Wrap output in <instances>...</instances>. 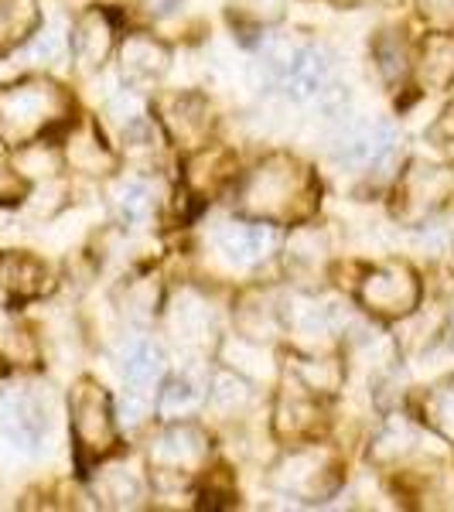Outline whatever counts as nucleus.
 <instances>
[{"label": "nucleus", "instance_id": "nucleus-1", "mask_svg": "<svg viewBox=\"0 0 454 512\" xmlns=\"http://www.w3.org/2000/svg\"><path fill=\"white\" fill-rule=\"evenodd\" d=\"M318 195V178L308 164H301L291 154H274L239 181L236 209L257 222H270V226H294V222L315 216Z\"/></svg>", "mask_w": 454, "mask_h": 512}, {"label": "nucleus", "instance_id": "nucleus-2", "mask_svg": "<svg viewBox=\"0 0 454 512\" xmlns=\"http://www.w3.org/2000/svg\"><path fill=\"white\" fill-rule=\"evenodd\" d=\"M69 96L48 79H24L0 89V137L28 144L69 117Z\"/></svg>", "mask_w": 454, "mask_h": 512}, {"label": "nucleus", "instance_id": "nucleus-3", "mask_svg": "<svg viewBox=\"0 0 454 512\" xmlns=\"http://www.w3.org/2000/svg\"><path fill=\"white\" fill-rule=\"evenodd\" d=\"M263 62L274 79L294 99H311L325 93L335 76V55L325 45H304V41H274L263 52Z\"/></svg>", "mask_w": 454, "mask_h": 512}, {"label": "nucleus", "instance_id": "nucleus-4", "mask_svg": "<svg viewBox=\"0 0 454 512\" xmlns=\"http://www.w3.org/2000/svg\"><path fill=\"white\" fill-rule=\"evenodd\" d=\"M72 441H76L79 465L89 468L117 448V424H113L110 396L96 379H79L72 390Z\"/></svg>", "mask_w": 454, "mask_h": 512}, {"label": "nucleus", "instance_id": "nucleus-5", "mask_svg": "<svg viewBox=\"0 0 454 512\" xmlns=\"http://www.w3.org/2000/svg\"><path fill=\"white\" fill-rule=\"evenodd\" d=\"M270 482H274V489L291 495V499L318 502L328 499L338 489V482H342V461H338L335 451L318 448V444L294 448L291 454H284L277 461Z\"/></svg>", "mask_w": 454, "mask_h": 512}, {"label": "nucleus", "instance_id": "nucleus-6", "mask_svg": "<svg viewBox=\"0 0 454 512\" xmlns=\"http://www.w3.org/2000/svg\"><path fill=\"white\" fill-rule=\"evenodd\" d=\"M209 458V434L198 424H175L161 431L151 441L147 461H151V475L161 485H181L188 475H195Z\"/></svg>", "mask_w": 454, "mask_h": 512}, {"label": "nucleus", "instance_id": "nucleus-7", "mask_svg": "<svg viewBox=\"0 0 454 512\" xmlns=\"http://www.w3.org/2000/svg\"><path fill=\"white\" fill-rule=\"evenodd\" d=\"M359 304L376 318H407L420 304V280L407 263H383L366 270L359 284Z\"/></svg>", "mask_w": 454, "mask_h": 512}, {"label": "nucleus", "instance_id": "nucleus-8", "mask_svg": "<svg viewBox=\"0 0 454 512\" xmlns=\"http://www.w3.org/2000/svg\"><path fill=\"white\" fill-rule=\"evenodd\" d=\"M454 198V175L441 164L410 161L396 185V216L403 222H424Z\"/></svg>", "mask_w": 454, "mask_h": 512}, {"label": "nucleus", "instance_id": "nucleus-9", "mask_svg": "<svg viewBox=\"0 0 454 512\" xmlns=\"http://www.w3.org/2000/svg\"><path fill=\"white\" fill-rule=\"evenodd\" d=\"M396 144V130L386 120H362L352 123L335 147V161L345 168H373L390 158Z\"/></svg>", "mask_w": 454, "mask_h": 512}, {"label": "nucleus", "instance_id": "nucleus-10", "mask_svg": "<svg viewBox=\"0 0 454 512\" xmlns=\"http://www.w3.org/2000/svg\"><path fill=\"white\" fill-rule=\"evenodd\" d=\"M158 113L168 127V134L185 147H198L205 144V134L212 127L209 117V106H205L202 96L195 93H175V96H164L158 103Z\"/></svg>", "mask_w": 454, "mask_h": 512}, {"label": "nucleus", "instance_id": "nucleus-11", "mask_svg": "<svg viewBox=\"0 0 454 512\" xmlns=\"http://www.w3.org/2000/svg\"><path fill=\"white\" fill-rule=\"evenodd\" d=\"M72 59L82 72H99L113 52V21L106 11H86L72 24Z\"/></svg>", "mask_w": 454, "mask_h": 512}, {"label": "nucleus", "instance_id": "nucleus-12", "mask_svg": "<svg viewBox=\"0 0 454 512\" xmlns=\"http://www.w3.org/2000/svg\"><path fill=\"white\" fill-rule=\"evenodd\" d=\"M274 431L277 437H284V441H291V444L311 441V437L321 431V407H318L315 393L297 383L294 393L280 396L277 414H274Z\"/></svg>", "mask_w": 454, "mask_h": 512}, {"label": "nucleus", "instance_id": "nucleus-13", "mask_svg": "<svg viewBox=\"0 0 454 512\" xmlns=\"http://www.w3.org/2000/svg\"><path fill=\"white\" fill-rule=\"evenodd\" d=\"M216 243L239 267H257L274 250V233L270 222H229L216 233Z\"/></svg>", "mask_w": 454, "mask_h": 512}, {"label": "nucleus", "instance_id": "nucleus-14", "mask_svg": "<svg viewBox=\"0 0 454 512\" xmlns=\"http://www.w3.org/2000/svg\"><path fill=\"white\" fill-rule=\"evenodd\" d=\"M120 65H123V79L127 82H134V86H151V82H158L164 72H168L171 52L151 35H130L123 41Z\"/></svg>", "mask_w": 454, "mask_h": 512}, {"label": "nucleus", "instance_id": "nucleus-15", "mask_svg": "<svg viewBox=\"0 0 454 512\" xmlns=\"http://www.w3.org/2000/svg\"><path fill=\"white\" fill-rule=\"evenodd\" d=\"M4 420H7L11 441L24 444V448L41 444V437L48 431V410L41 407V400L35 393H14L11 400L4 403Z\"/></svg>", "mask_w": 454, "mask_h": 512}, {"label": "nucleus", "instance_id": "nucleus-16", "mask_svg": "<svg viewBox=\"0 0 454 512\" xmlns=\"http://www.w3.org/2000/svg\"><path fill=\"white\" fill-rule=\"evenodd\" d=\"M65 158L76 171L82 175H106V171H113V151L103 144V137H99V130L93 123H79L76 130H72L69 144H65Z\"/></svg>", "mask_w": 454, "mask_h": 512}, {"label": "nucleus", "instance_id": "nucleus-17", "mask_svg": "<svg viewBox=\"0 0 454 512\" xmlns=\"http://www.w3.org/2000/svg\"><path fill=\"white\" fill-rule=\"evenodd\" d=\"M417 79L424 89H448L454 86V35L448 31H437L424 41L417 62Z\"/></svg>", "mask_w": 454, "mask_h": 512}, {"label": "nucleus", "instance_id": "nucleus-18", "mask_svg": "<svg viewBox=\"0 0 454 512\" xmlns=\"http://www.w3.org/2000/svg\"><path fill=\"white\" fill-rule=\"evenodd\" d=\"M0 284L14 297H38L48 287V267L24 250L4 253L0 256Z\"/></svg>", "mask_w": 454, "mask_h": 512}, {"label": "nucleus", "instance_id": "nucleus-19", "mask_svg": "<svg viewBox=\"0 0 454 512\" xmlns=\"http://www.w3.org/2000/svg\"><path fill=\"white\" fill-rule=\"evenodd\" d=\"M164 369V355L158 345L151 342H134L123 352V383L130 386V393L144 396L154 386V379Z\"/></svg>", "mask_w": 454, "mask_h": 512}, {"label": "nucleus", "instance_id": "nucleus-20", "mask_svg": "<svg viewBox=\"0 0 454 512\" xmlns=\"http://www.w3.org/2000/svg\"><path fill=\"white\" fill-rule=\"evenodd\" d=\"M38 28L35 0H0V55L18 48Z\"/></svg>", "mask_w": 454, "mask_h": 512}, {"label": "nucleus", "instance_id": "nucleus-21", "mask_svg": "<svg viewBox=\"0 0 454 512\" xmlns=\"http://www.w3.org/2000/svg\"><path fill=\"white\" fill-rule=\"evenodd\" d=\"M420 417L434 434H441L444 441L454 444V376L434 383L420 400Z\"/></svg>", "mask_w": 454, "mask_h": 512}, {"label": "nucleus", "instance_id": "nucleus-22", "mask_svg": "<svg viewBox=\"0 0 454 512\" xmlns=\"http://www.w3.org/2000/svg\"><path fill=\"white\" fill-rule=\"evenodd\" d=\"M113 205H117V216L127 226H144L154 212V188L144 178H127L113 192Z\"/></svg>", "mask_w": 454, "mask_h": 512}, {"label": "nucleus", "instance_id": "nucleus-23", "mask_svg": "<svg viewBox=\"0 0 454 512\" xmlns=\"http://www.w3.org/2000/svg\"><path fill=\"white\" fill-rule=\"evenodd\" d=\"M171 328H175V338H181V342H205L212 332V311L205 308L198 294H185L178 308L171 311Z\"/></svg>", "mask_w": 454, "mask_h": 512}, {"label": "nucleus", "instance_id": "nucleus-24", "mask_svg": "<svg viewBox=\"0 0 454 512\" xmlns=\"http://www.w3.org/2000/svg\"><path fill=\"white\" fill-rule=\"evenodd\" d=\"M209 403H212V410H216V414L236 417L253 403V390H250V383H246V379H239L233 373H219L216 379H212Z\"/></svg>", "mask_w": 454, "mask_h": 512}, {"label": "nucleus", "instance_id": "nucleus-25", "mask_svg": "<svg viewBox=\"0 0 454 512\" xmlns=\"http://www.w3.org/2000/svg\"><path fill=\"white\" fill-rule=\"evenodd\" d=\"M294 379L311 393H335L342 383V366L332 359H294Z\"/></svg>", "mask_w": 454, "mask_h": 512}, {"label": "nucleus", "instance_id": "nucleus-26", "mask_svg": "<svg viewBox=\"0 0 454 512\" xmlns=\"http://www.w3.org/2000/svg\"><path fill=\"white\" fill-rule=\"evenodd\" d=\"M277 325H280V318H277L274 304L246 297L243 308H239V328H243L246 338H270L277 332Z\"/></svg>", "mask_w": 454, "mask_h": 512}, {"label": "nucleus", "instance_id": "nucleus-27", "mask_svg": "<svg viewBox=\"0 0 454 512\" xmlns=\"http://www.w3.org/2000/svg\"><path fill=\"white\" fill-rule=\"evenodd\" d=\"M373 55H376V65L386 82L403 79V72H407V52H403V41L396 38L393 31H383V35H379Z\"/></svg>", "mask_w": 454, "mask_h": 512}, {"label": "nucleus", "instance_id": "nucleus-28", "mask_svg": "<svg viewBox=\"0 0 454 512\" xmlns=\"http://www.w3.org/2000/svg\"><path fill=\"white\" fill-rule=\"evenodd\" d=\"M291 263L294 270H308V274H318L321 263H325V239L318 233H311V229H301V233L294 236L291 243Z\"/></svg>", "mask_w": 454, "mask_h": 512}, {"label": "nucleus", "instance_id": "nucleus-29", "mask_svg": "<svg viewBox=\"0 0 454 512\" xmlns=\"http://www.w3.org/2000/svg\"><path fill=\"white\" fill-rule=\"evenodd\" d=\"M198 403V386L192 383L188 376H175L168 386L161 390V400H158V410L161 414H185Z\"/></svg>", "mask_w": 454, "mask_h": 512}, {"label": "nucleus", "instance_id": "nucleus-30", "mask_svg": "<svg viewBox=\"0 0 454 512\" xmlns=\"http://www.w3.org/2000/svg\"><path fill=\"white\" fill-rule=\"evenodd\" d=\"M417 444V437L407 431V427H390V431H383L376 437V444H373V458L376 461H400L403 454H407L410 448Z\"/></svg>", "mask_w": 454, "mask_h": 512}, {"label": "nucleus", "instance_id": "nucleus-31", "mask_svg": "<svg viewBox=\"0 0 454 512\" xmlns=\"http://www.w3.org/2000/svg\"><path fill=\"white\" fill-rule=\"evenodd\" d=\"M103 495L113 499V506H134V499H140V485H137V478L127 475L123 468H113V472H106Z\"/></svg>", "mask_w": 454, "mask_h": 512}, {"label": "nucleus", "instance_id": "nucleus-32", "mask_svg": "<svg viewBox=\"0 0 454 512\" xmlns=\"http://www.w3.org/2000/svg\"><path fill=\"white\" fill-rule=\"evenodd\" d=\"M65 35L59 28H45V31H38L35 41H31V59L35 62H45V65H55V62H62V55H65Z\"/></svg>", "mask_w": 454, "mask_h": 512}, {"label": "nucleus", "instance_id": "nucleus-33", "mask_svg": "<svg viewBox=\"0 0 454 512\" xmlns=\"http://www.w3.org/2000/svg\"><path fill=\"white\" fill-rule=\"evenodd\" d=\"M284 7H287V0H233V14H239V18H246V21H277L280 14H284Z\"/></svg>", "mask_w": 454, "mask_h": 512}, {"label": "nucleus", "instance_id": "nucleus-34", "mask_svg": "<svg viewBox=\"0 0 454 512\" xmlns=\"http://www.w3.org/2000/svg\"><path fill=\"white\" fill-rule=\"evenodd\" d=\"M417 11L437 31L454 28V0H417Z\"/></svg>", "mask_w": 454, "mask_h": 512}, {"label": "nucleus", "instance_id": "nucleus-35", "mask_svg": "<svg viewBox=\"0 0 454 512\" xmlns=\"http://www.w3.org/2000/svg\"><path fill=\"white\" fill-rule=\"evenodd\" d=\"M110 117L117 120V123H120V130H123L127 123H134L137 117H144V113H140V99H137V96H127V93L117 96V99L110 103Z\"/></svg>", "mask_w": 454, "mask_h": 512}, {"label": "nucleus", "instance_id": "nucleus-36", "mask_svg": "<svg viewBox=\"0 0 454 512\" xmlns=\"http://www.w3.org/2000/svg\"><path fill=\"white\" fill-rule=\"evenodd\" d=\"M431 137L437 140V147H444V151L454 154V106H448V110H444V117L434 123Z\"/></svg>", "mask_w": 454, "mask_h": 512}, {"label": "nucleus", "instance_id": "nucleus-37", "mask_svg": "<svg viewBox=\"0 0 454 512\" xmlns=\"http://www.w3.org/2000/svg\"><path fill=\"white\" fill-rule=\"evenodd\" d=\"M335 7H396V0H328Z\"/></svg>", "mask_w": 454, "mask_h": 512}, {"label": "nucleus", "instance_id": "nucleus-38", "mask_svg": "<svg viewBox=\"0 0 454 512\" xmlns=\"http://www.w3.org/2000/svg\"><path fill=\"white\" fill-rule=\"evenodd\" d=\"M451 335H454V325H451Z\"/></svg>", "mask_w": 454, "mask_h": 512}]
</instances>
